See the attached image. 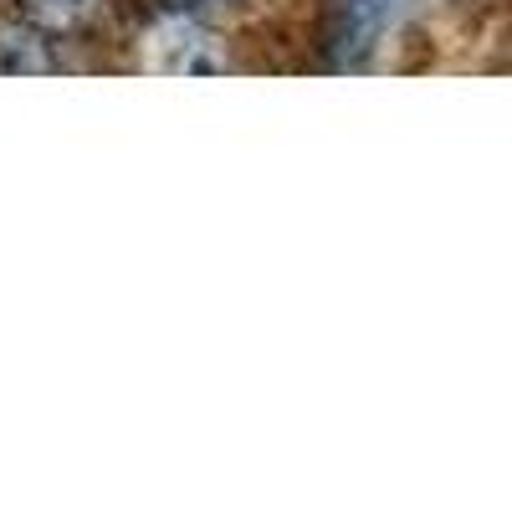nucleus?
<instances>
[{
	"label": "nucleus",
	"instance_id": "obj_1",
	"mask_svg": "<svg viewBox=\"0 0 512 512\" xmlns=\"http://www.w3.org/2000/svg\"><path fill=\"white\" fill-rule=\"evenodd\" d=\"M139 67L154 77H221L231 57L216 41V31H205L185 11V16H164L149 26L144 47H139Z\"/></svg>",
	"mask_w": 512,
	"mask_h": 512
},
{
	"label": "nucleus",
	"instance_id": "obj_2",
	"mask_svg": "<svg viewBox=\"0 0 512 512\" xmlns=\"http://www.w3.org/2000/svg\"><path fill=\"white\" fill-rule=\"evenodd\" d=\"M405 0H338L333 16V62L338 67H364L374 47L395 31Z\"/></svg>",
	"mask_w": 512,
	"mask_h": 512
},
{
	"label": "nucleus",
	"instance_id": "obj_3",
	"mask_svg": "<svg viewBox=\"0 0 512 512\" xmlns=\"http://www.w3.org/2000/svg\"><path fill=\"white\" fill-rule=\"evenodd\" d=\"M47 67H52V57L31 31H0V72L6 77H36Z\"/></svg>",
	"mask_w": 512,
	"mask_h": 512
},
{
	"label": "nucleus",
	"instance_id": "obj_4",
	"mask_svg": "<svg viewBox=\"0 0 512 512\" xmlns=\"http://www.w3.org/2000/svg\"><path fill=\"white\" fill-rule=\"evenodd\" d=\"M93 6H98V0H31L36 21H47V26H57V31H67V26H77V21H88Z\"/></svg>",
	"mask_w": 512,
	"mask_h": 512
},
{
	"label": "nucleus",
	"instance_id": "obj_5",
	"mask_svg": "<svg viewBox=\"0 0 512 512\" xmlns=\"http://www.w3.org/2000/svg\"><path fill=\"white\" fill-rule=\"evenodd\" d=\"M185 11H216V6H231V0H180Z\"/></svg>",
	"mask_w": 512,
	"mask_h": 512
}]
</instances>
